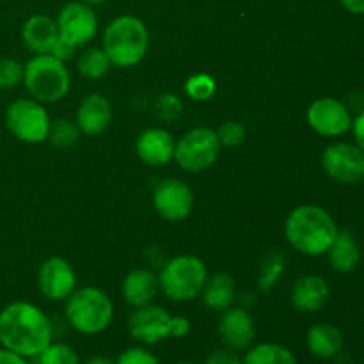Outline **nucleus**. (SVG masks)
<instances>
[{"mask_svg":"<svg viewBox=\"0 0 364 364\" xmlns=\"http://www.w3.org/2000/svg\"><path fill=\"white\" fill-rule=\"evenodd\" d=\"M0 343L25 359L38 358L52 343V323L31 302H13L0 311Z\"/></svg>","mask_w":364,"mask_h":364,"instance_id":"nucleus-1","label":"nucleus"},{"mask_svg":"<svg viewBox=\"0 0 364 364\" xmlns=\"http://www.w3.org/2000/svg\"><path fill=\"white\" fill-rule=\"evenodd\" d=\"M288 242L299 252L318 256L329 251L338 228L333 217L320 206H299L290 213L284 228Z\"/></svg>","mask_w":364,"mask_h":364,"instance_id":"nucleus-2","label":"nucleus"},{"mask_svg":"<svg viewBox=\"0 0 364 364\" xmlns=\"http://www.w3.org/2000/svg\"><path fill=\"white\" fill-rule=\"evenodd\" d=\"M148 46V28L135 16L116 18L103 34V52L110 64L117 68H130L141 63Z\"/></svg>","mask_w":364,"mask_h":364,"instance_id":"nucleus-3","label":"nucleus"},{"mask_svg":"<svg viewBox=\"0 0 364 364\" xmlns=\"http://www.w3.org/2000/svg\"><path fill=\"white\" fill-rule=\"evenodd\" d=\"M23 84L39 103H52L70 89V73L63 60L50 53L32 57L23 68Z\"/></svg>","mask_w":364,"mask_h":364,"instance_id":"nucleus-4","label":"nucleus"},{"mask_svg":"<svg viewBox=\"0 0 364 364\" xmlns=\"http://www.w3.org/2000/svg\"><path fill=\"white\" fill-rule=\"evenodd\" d=\"M114 309L110 299L98 288L73 291L66 302V318L82 334H98L109 327Z\"/></svg>","mask_w":364,"mask_h":364,"instance_id":"nucleus-5","label":"nucleus"},{"mask_svg":"<svg viewBox=\"0 0 364 364\" xmlns=\"http://www.w3.org/2000/svg\"><path fill=\"white\" fill-rule=\"evenodd\" d=\"M208 277L205 263L196 256H178L162 269L159 284L173 301H191L201 294Z\"/></svg>","mask_w":364,"mask_h":364,"instance_id":"nucleus-6","label":"nucleus"},{"mask_svg":"<svg viewBox=\"0 0 364 364\" xmlns=\"http://www.w3.org/2000/svg\"><path fill=\"white\" fill-rule=\"evenodd\" d=\"M6 127L21 142L38 144L48 139L50 119L38 100L21 98L7 107Z\"/></svg>","mask_w":364,"mask_h":364,"instance_id":"nucleus-7","label":"nucleus"},{"mask_svg":"<svg viewBox=\"0 0 364 364\" xmlns=\"http://www.w3.org/2000/svg\"><path fill=\"white\" fill-rule=\"evenodd\" d=\"M220 151L217 132L210 128H194L185 134L174 146V159L181 169L188 173H201L213 166Z\"/></svg>","mask_w":364,"mask_h":364,"instance_id":"nucleus-8","label":"nucleus"},{"mask_svg":"<svg viewBox=\"0 0 364 364\" xmlns=\"http://www.w3.org/2000/svg\"><path fill=\"white\" fill-rule=\"evenodd\" d=\"M322 167L340 183H358L364 180V151L359 146L338 142L323 151Z\"/></svg>","mask_w":364,"mask_h":364,"instance_id":"nucleus-9","label":"nucleus"},{"mask_svg":"<svg viewBox=\"0 0 364 364\" xmlns=\"http://www.w3.org/2000/svg\"><path fill=\"white\" fill-rule=\"evenodd\" d=\"M59 36L75 46H82L91 41L98 28L96 14L87 4L70 2L60 9L57 18Z\"/></svg>","mask_w":364,"mask_h":364,"instance_id":"nucleus-10","label":"nucleus"},{"mask_svg":"<svg viewBox=\"0 0 364 364\" xmlns=\"http://www.w3.org/2000/svg\"><path fill=\"white\" fill-rule=\"evenodd\" d=\"M308 123L320 135L336 137L350 130L352 117L345 103L334 98H320L309 107Z\"/></svg>","mask_w":364,"mask_h":364,"instance_id":"nucleus-11","label":"nucleus"},{"mask_svg":"<svg viewBox=\"0 0 364 364\" xmlns=\"http://www.w3.org/2000/svg\"><path fill=\"white\" fill-rule=\"evenodd\" d=\"M171 315L160 306H141L128 320L132 338L141 343L155 345L169 336Z\"/></svg>","mask_w":364,"mask_h":364,"instance_id":"nucleus-12","label":"nucleus"},{"mask_svg":"<svg viewBox=\"0 0 364 364\" xmlns=\"http://www.w3.org/2000/svg\"><path fill=\"white\" fill-rule=\"evenodd\" d=\"M75 283H77V277H75L73 269L66 259L59 256L46 259L39 269V290L50 301H64L70 297L75 290Z\"/></svg>","mask_w":364,"mask_h":364,"instance_id":"nucleus-13","label":"nucleus"},{"mask_svg":"<svg viewBox=\"0 0 364 364\" xmlns=\"http://www.w3.org/2000/svg\"><path fill=\"white\" fill-rule=\"evenodd\" d=\"M192 192L183 181L164 180L153 194V205L156 212L167 220H181L188 217L192 210Z\"/></svg>","mask_w":364,"mask_h":364,"instance_id":"nucleus-14","label":"nucleus"},{"mask_svg":"<svg viewBox=\"0 0 364 364\" xmlns=\"http://www.w3.org/2000/svg\"><path fill=\"white\" fill-rule=\"evenodd\" d=\"M255 320L245 309L228 308L219 320V336L231 350L247 348L255 340Z\"/></svg>","mask_w":364,"mask_h":364,"instance_id":"nucleus-15","label":"nucleus"},{"mask_svg":"<svg viewBox=\"0 0 364 364\" xmlns=\"http://www.w3.org/2000/svg\"><path fill=\"white\" fill-rule=\"evenodd\" d=\"M174 141L169 132L149 128L137 139V155L148 166H164L174 159Z\"/></svg>","mask_w":364,"mask_h":364,"instance_id":"nucleus-16","label":"nucleus"},{"mask_svg":"<svg viewBox=\"0 0 364 364\" xmlns=\"http://www.w3.org/2000/svg\"><path fill=\"white\" fill-rule=\"evenodd\" d=\"M21 38H23L25 46L31 52L38 53H50L53 45L59 39V28H57V21L52 18L45 16V14H36L25 21L23 28H21Z\"/></svg>","mask_w":364,"mask_h":364,"instance_id":"nucleus-17","label":"nucleus"},{"mask_svg":"<svg viewBox=\"0 0 364 364\" xmlns=\"http://www.w3.org/2000/svg\"><path fill=\"white\" fill-rule=\"evenodd\" d=\"M112 119L110 102L102 95H89L82 100L77 112V127L87 135H98Z\"/></svg>","mask_w":364,"mask_h":364,"instance_id":"nucleus-18","label":"nucleus"},{"mask_svg":"<svg viewBox=\"0 0 364 364\" xmlns=\"http://www.w3.org/2000/svg\"><path fill=\"white\" fill-rule=\"evenodd\" d=\"M329 284L320 276H304L291 290V302L302 313H315L329 301Z\"/></svg>","mask_w":364,"mask_h":364,"instance_id":"nucleus-19","label":"nucleus"},{"mask_svg":"<svg viewBox=\"0 0 364 364\" xmlns=\"http://www.w3.org/2000/svg\"><path fill=\"white\" fill-rule=\"evenodd\" d=\"M159 277L146 269H137L127 276L123 283V295L128 304L141 308L149 304L159 294Z\"/></svg>","mask_w":364,"mask_h":364,"instance_id":"nucleus-20","label":"nucleus"},{"mask_svg":"<svg viewBox=\"0 0 364 364\" xmlns=\"http://www.w3.org/2000/svg\"><path fill=\"white\" fill-rule=\"evenodd\" d=\"M308 348L320 359H333L343 348V336L331 323H316L308 331Z\"/></svg>","mask_w":364,"mask_h":364,"instance_id":"nucleus-21","label":"nucleus"},{"mask_svg":"<svg viewBox=\"0 0 364 364\" xmlns=\"http://www.w3.org/2000/svg\"><path fill=\"white\" fill-rule=\"evenodd\" d=\"M329 259L331 265L338 272L348 274L352 270H355V267L361 262V252H359V245L350 231H338L329 247Z\"/></svg>","mask_w":364,"mask_h":364,"instance_id":"nucleus-22","label":"nucleus"},{"mask_svg":"<svg viewBox=\"0 0 364 364\" xmlns=\"http://www.w3.org/2000/svg\"><path fill=\"white\" fill-rule=\"evenodd\" d=\"M203 302L213 311H224L231 308L235 301V281L230 274L217 272L212 277H206L205 287L201 290Z\"/></svg>","mask_w":364,"mask_h":364,"instance_id":"nucleus-23","label":"nucleus"},{"mask_svg":"<svg viewBox=\"0 0 364 364\" xmlns=\"http://www.w3.org/2000/svg\"><path fill=\"white\" fill-rule=\"evenodd\" d=\"M242 364H297V359L283 345L262 343L245 354Z\"/></svg>","mask_w":364,"mask_h":364,"instance_id":"nucleus-24","label":"nucleus"},{"mask_svg":"<svg viewBox=\"0 0 364 364\" xmlns=\"http://www.w3.org/2000/svg\"><path fill=\"white\" fill-rule=\"evenodd\" d=\"M110 60L107 53L100 48H89L78 59V71L85 78H100L109 71Z\"/></svg>","mask_w":364,"mask_h":364,"instance_id":"nucleus-25","label":"nucleus"},{"mask_svg":"<svg viewBox=\"0 0 364 364\" xmlns=\"http://www.w3.org/2000/svg\"><path fill=\"white\" fill-rule=\"evenodd\" d=\"M78 134H80V128L77 124L68 119H57L55 123L50 124L48 137L57 148H70L78 141Z\"/></svg>","mask_w":364,"mask_h":364,"instance_id":"nucleus-26","label":"nucleus"},{"mask_svg":"<svg viewBox=\"0 0 364 364\" xmlns=\"http://www.w3.org/2000/svg\"><path fill=\"white\" fill-rule=\"evenodd\" d=\"M39 364H80L78 354L66 343H50L38 355Z\"/></svg>","mask_w":364,"mask_h":364,"instance_id":"nucleus-27","label":"nucleus"},{"mask_svg":"<svg viewBox=\"0 0 364 364\" xmlns=\"http://www.w3.org/2000/svg\"><path fill=\"white\" fill-rule=\"evenodd\" d=\"M185 91L191 96L192 100H208L212 98L213 92H215V80H213L210 75H196L191 77L185 84Z\"/></svg>","mask_w":364,"mask_h":364,"instance_id":"nucleus-28","label":"nucleus"},{"mask_svg":"<svg viewBox=\"0 0 364 364\" xmlns=\"http://www.w3.org/2000/svg\"><path fill=\"white\" fill-rule=\"evenodd\" d=\"M23 82V66L14 59H0V89H13Z\"/></svg>","mask_w":364,"mask_h":364,"instance_id":"nucleus-29","label":"nucleus"},{"mask_svg":"<svg viewBox=\"0 0 364 364\" xmlns=\"http://www.w3.org/2000/svg\"><path fill=\"white\" fill-rule=\"evenodd\" d=\"M217 137H219L220 146H238L245 139V130L242 124L228 121L217 130Z\"/></svg>","mask_w":364,"mask_h":364,"instance_id":"nucleus-30","label":"nucleus"},{"mask_svg":"<svg viewBox=\"0 0 364 364\" xmlns=\"http://www.w3.org/2000/svg\"><path fill=\"white\" fill-rule=\"evenodd\" d=\"M114 364H160L159 359L149 350L141 347H134L124 350Z\"/></svg>","mask_w":364,"mask_h":364,"instance_id":"nucleus-31","label":"nucleus"},{"mask_svg":"<svg viewBox=\"0 0 364 364\" xmlns=\"http://www.w3.org/2000/svg\"><path fill=\"white\" fill-rule=\"evenodd\" d=\"M205 364H242V358L231 348H219L206 358Z\"/></svg>","mask_w":364,"mask_h":364,"instance_id":"nucleus-32","label":"nucleus"},{"mask_svg":"<svg viewBox=\"0 0 364 364\" xmlns=\"http://www.w3.org/2000/svg\"><path fill=\"white\" fill-rule=\"evenodd\" d=\"M159 110H164V112H160V116H162L164 119H174L171 112H174V116L178 117V114L181 112L180 100L174 95H164L159 102Z\"/></svg>","mask_w":364,"mask_h":364,"instance_id":"nucleus-33","label":"nucleus"},{"mask_svg":"<svg viewBox=\"0 0 364 364\" xmlns=\"http://www.w3.org/2000/svg\"><path fill=\"white\" fill-rule=\"evenodd\" d=\"M191 333V322L183 316H171L169 336L173 338H185Z\"/></svg>","mask_w":364,"mask_h":364,"instance_id":"nucleus-34","label":"nucleus"},{"mask_svg":"<svg viewBox=\"0 0 364 364\" xmlns=\"http://www.w3.org/2000/svg\"><path fill=\"white\" fill-rule=\"evenodd\" d=\"M75 48H77V46L71 45V43H68L66 39H63L59 36V39H57V43H55V45H53V48H52V52H50V55L57 57V59H59V60L70 59V57L75 53Z\"/></svg>","mask_w":364,"mask_h":364,"instance_id":"nucleus-35","label":"nucleus"},{"mask_svg":"<svg viewBox=\"0 0 364 364\" xmlns=\"http://www.w3.org/2000/svg\"><path fill=\"white\" fill-rule=\"evenodd\" d=\"M352 128H354L355 141H358V146L364 151V110H361L358 116V119L352 123Z\"/></svg>","mask_w":364,"mask_h":364,"instance_id":"nucleus-36","label":"nucleus"},{"mask_svg":"<svg viewBox=\"0 0 364 364\" xmlns=\"http://www.w3.org/2000/svg\"><path fill=\"white\" fill-rule=\"evenodd\" d=\"M0 364H28V363L27 359L21 358V355L7 350V348H0Z\"/></svg>","mask_w":364,"mask_h":364,"instance_id":"nucleus-37","label":"nucleus"},{"mask_svg":"<svg viewBox=\"0 0 364 364\" xmlns=\"http://www.w3.org/2000/svg\"><path fill=\"white\" fill-rule=\"evenodd\" d=\"M340 2L352 14H364V0H340Z\"/></svg>","mask_w":364,"mask_h":364,"instance_id":"nucleus-38","label":"nucleus"},{"mask_svg":"<svg viewBox=\"0 0 364 364\" xmlns=\"http://www.w3.org/2000/svg\"><path fill=\"white\" fill-rule=\"evenodd\" d=\"M84 364H114V363L110 361L109 358H105V355H92V358H89Z\"/></svg>","mask_w":364,"mask_h":364,"instance_id":"nucleus-39","label":"nucleus"},{"mask_svg":"<svg viewBox=\"0 0 364 364\" xmlns=\"http://www.w3.org/2000/svg\"><path fill=\"white\" fill-rule=\"evenodd\" d=\"M80 2H84V4H103L105 0H80Z\"/></svg>","mask_w":364,"mask_h":364,"instance_id":"nucleus-40","label":"nucleus"},{"mask_svg":"<svg viewBox=\"0 0 364 364\" xmlns=\"http://www.w3.org/2000/svg\"><path fill=\"white\" fill-rule=\"evenodd\" d=\"M180 364H194V363H180Z\"/></svg>","mask_w":364,"mask_h":364,"instance_id":"nucleus-41","label":"nucleus"}]
</instances>
